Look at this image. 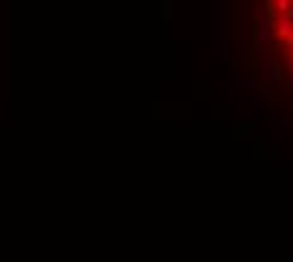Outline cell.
Listing matches in <instances>:
<instances>
[{"mask_svg":"<svg viewBox=\"0 0 293 262\" xmlns=\"http://www.w3.org/2000/svg\"><path fill=\"white\" fill-rule=\"evenodd\" d=\"M235 89L243 91V96H248V99H250V94H253V83H250V81H238Z\"/></svg>","mask_w":293,"mask_h":262,"instance_id":"3957f363","label":"cell"},{"mask_svg":"<svg viewBox=\"0 0 293 262\" xmlns=\"http://www.w3.org/2000/svg\"><path fill=\"white\" fill-rule=\"evenodd\" d=\"M290 33H293V21H290L288 16H278V18H275V36L288 38Z\"/></svg>","mask_w":293,"mask_h":262,"instance_id":"7a4b0ae2","label":"cell"},{"mask_svg":"<svg viewBox=\"0 0 293 262\" xmlns=\"http://www.w3.org/2000/svg\"><path fill=\"white\" fill-rule=\"evenodd\" d=\"M260 58H263V66H260V78L265 83H278L283 78V68L273 61L270 51H260Z\"/></svg>","mask_w":293,"mask_h":262,"instance_id":"6da1fadb","label":"cell"},{"mask_svg":"<svg viewBox=\"0 0 293 262\" xmlns=\"http://www.w3.org/2000/svg\"><path fill=\"white\" fill-rule=\"evenodd\" d=\"M288 71H290V73H293V61H290V63H288Z\"/></svg>","mask_w":293,"mask_h":262,"instance_id":"277c9868","label":"cell"}]
</instances>
